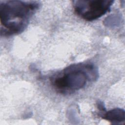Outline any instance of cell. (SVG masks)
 <instances>
[{
    "mask_svg": "<svg viewBox=\"0 0 125 125\" xmlns=\"http://www.w3.org/2000/svg\"><path fill=\"white\" fill-rule=\"evenodd\" d=\"M39 6V2L36 1H0L1 36H9L22 32Z\"/></svg>",
    "mask_w": 125,
    "mask_h": 125,
    "instance_id": "1",
    "label": "cell"
},
{
    "mask_svg": "<svg viewBox=\"0 0 125 125\" xmlns=\"http://www.w3.org/2000/svg\"><path fill=\"white\" fill-rule=\"evenodd\" d=\"M98 78V70L89 63H77L66 67L51 79L52 85L60 93H71L83 88L87 81Z\"/></svg>",
    "mask_w": 125,
    "mask_h": 125,
    "instance_id": "2",
    "label": "cell"
},
{
    "mask_svg": "<svg viewBox=\"0 0 125 125\" xmlns=\"http://www.w3.org/2000/svg\"><path fill=\"white\" fill-rule=\"evenodd\" d=\"M113 3L112 0H74L73 5L79 16L86 21H92L106 13Z\"/></svg>",
    "mask_w": 125,
    "mask_h": 125,
    "instance_id": "3",
    "label": "cell"
},
{
    "mask_svg": "<svg viewBox=\"0 0 125 125\" xmlns=\"http://www.w3.org/2000/svg\"><path fill=\"white\" fill-rule=\"evenodd\" d=\"M104 119L113 124H118L125 121V111L120 108H115L106 112L102 116Z\"/></svg>",
    "mask_w": 125,
    "mask_h": 125,
    "instance_id": "4",
    "label": "cell"
}]
</instances>
